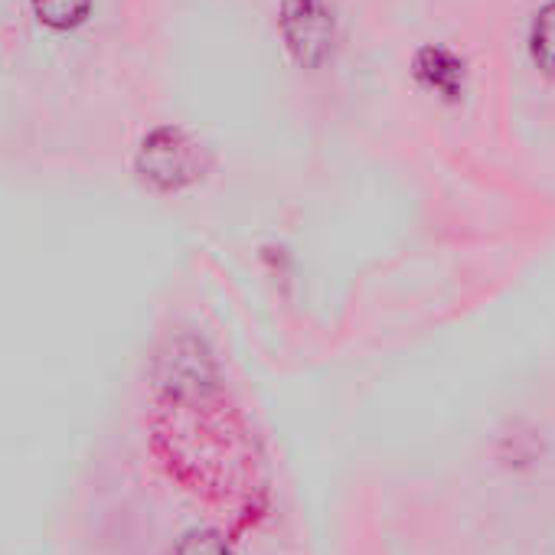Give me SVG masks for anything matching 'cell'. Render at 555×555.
<instances>
[{
    "mask_svg": "<svg viewBox=\"0 0 555 555\" xmlns=\"http://www.w3.org/2000/svg\"><path fill=\"white\" fill-rule=\"evenodd\" d=\"M134 167L147 186L173 193V190L196 183L206 173L209 157H206V147L190 131L177 125H160L141 141Z\"/></svg>",
    "mask_w": 555,
    "mask_h": 555,
    "instance_id": "obj_1",
    "label": "cell"
},
{
    "mask_svg": "<svg viewBox=\"0 0 555 555\" xmlns=\"http://www.w3.org/2000/svg\"><path fill=\"white\" fill-rule=\"evenodd\" d=\"M278 34L288 56L301 69H318L331 60L337 40V17L327 0H282Z\"/></svg>",
    "mask_w": 555,
    "mask_h": 555,
    "instance_id": "obj_2",
    "label": "cell"
},
{
    "mask_svg": "<svg viewBox=\"0 0 555 555\" xmlns=\"http://www.w3.org/2000/svg\"><path fill=\"white\" fill-rule=\"evenodd\" d=\"M412 73L428 92L441 95L444 102H457L464 95V79H467L464 60L444 47H422L415 53Z\"/></svg>",
    "mask_w": 555,
    "mask_h": 555,
    "instance_id": "obj_3",
    "label": "cell"
},
{
    "mask_svg": "<svg viewBox=\"0 0 555 555\" xmlns=\"http://www.w3.org/2000/svg\"><path fill=\"white\" fill-rule=\"evenodd\" d=\"M30 4L37 21L56 34H69L82 27L92 14V0H30Z\"/></svg>",
    "mask_w": 555,
    "mask_h": 555,
    "instance_id": "obj_4",
    "label": "cell"
},
{
    "mask_svg": "<svg viewBox=\"0 0 555 555\" xmlns=\"http://www.w3.org/2000/svg\"><path fill=\"white\" fill-rule=\"evenodd\" d=\"M529 56L532 63L555 79V0H548L545 8H539V14L532 17L529 27Z\"/></svg>",
    "mask_w": 555,
    "mask_h": 555,
    "instance_id": "obj_5",
    "label": "cell"
},
{
    "mask_svg": "<svg viewBox=\"0 0 555 555\" xmlns=\"http://www.w3.org/2000/svg\"><path fill=\"white\" fill-rule=\"evenodd\" d=\"M173 555H232V548L216 529H193L177 542Z\"/></svg>",
    "mask_w": 555,
    "mask_h": 555,
    "instance_id": "obj_6",
    "label": "cell"
}]
</instances>
